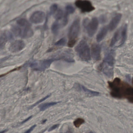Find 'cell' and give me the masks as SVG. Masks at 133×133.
I'll use <instances>...</instances> for the list:
<instances>
[{"label": "cell", "instance_id": "obj_11", "mask_svg": "<svg viewBox=\"0 0 133 133\" xmlns=\"http://www.w3.org/2000/svg\"><path fill=\"white\" fill-rule=\"evenodd\" d=\"M24 42L22 40H16L12 43L10 47V50L13 52H18L25 47Z\"/></svg>", "mask_w": 133, "mask_h": 133}, {"label": "cell", "instance_id": "obj_15", "mask_svg": "<svg viewBox=\"0 0 133 133\" xmlns=\"http://www.w3.org/2000/svg\"><path fill=\"white\" fill-rule=\"evenodd\" d=\"M108 30V26H105L102 28L98 33L96 36V40L97 42H100L104 39L107 34Z\"/></svg>", "mask_w": 133, "mask_h": 133}, {"label": "cell", "instance_id": "obj_24", "mask_svg": "<svg viewBox=\"0 0 133 133\" xmlns=\"http://www.w3.org/2000/svg\"><path fill=\"white\" fill-rule=\"evenodd\" d=\"M65 9H66V13L68 14L73 13L75 11V9L74 7L71 5H67L66 6Z\"/></svg>", "mask_w": 133, "mask_h": 133}, {"label": "cell", "instance_id": "obj_22", "mask_svg": "<svg viewBox=\"0 0 133 133\" xmlns=\"http://www.w3.org/2000/svg\"><path fill=\"white\" fill-rule=\"evenodd\" d=\"M55 16H54V18L56 19L57 21H59L62 19L63 16V12L62 10H61L60 9H57V10L55 12Z\"/></svg>", "mask_w": 133, "mask_h": 133}, {"label": "cell", "instance_id": "obj_34", "mask_svg": "<svg viewBox=\"0 0 133 133\" xmlns=\"http://www.w3.org/2000/svg\"><path fill=\"white\" fill-rule=\"evenodd\" d=\"M46 121H47V120H43V122H42V123H45V122Z\"/></svg>", "mask_w": 133, "mask_h": 133}, {"label": "cell", "instance_id": "obj_10", "mask_svg": "<svg viewBox=\"0 0 133 133\" xmlns=\"http://www.w3.org/2000/svg\"><path fill=\"white\" fill-rule=\"evenodd\" d=\"M101 48L100 45L93 44L91 46V54L93 59L95 61L101 59Z\"/></svg>", "mask_w": 133, "mask_h": 133}, {"label": "cell", "instance_id": "obj_5", "mask_svg": "<svg viewBox=\"0 0 133 133\" xmlns=\"http://www.w3.org/2000/svg\"><path fill=\"white\" fill-rule=\"evenodd\" d=\"M18 26H14L12 29L13 32L16 36L23 38H28L33 35V31L31 27H20Z\"/></svg>", "mask_w": 133, "mask_h": 133}, {"label": "cell", "instance_id": "obj_9", "mask_svg": "<svg viewBox=\"0 0 133 133\" xmlns=\"http://www.w3.org/2000/svg\"><path fill=\"white\" fill-rule=\"evenodd\" d=\"M45 17V13L42 11H36L33 13L30 18V22L35 24H40L43 22Z\"/></svg>", "mask_w": 133, "mask_h": 133}, {"label": "cell", "instance_id": "obj_3", "mask_svg": "<svg viewBox=\"0 0 133 133\" xmlns=\"http://www.w3.org/2000/svg\"><path fill=\"white\" fill-rule=\"evenodd\" d=\"M75 50L82 61H90L91 59L90 49L86 40H81L76 46Z\"/></svg>", "mask_w": 133, "mask_h": 133}, {"label": "cell", "instance_id": "obj_8", "mask_svg": "<svg viewBox=\"0 0 133 133\" xmlns=\"http://www.w3.org/2000/svg\"><path fill=\"white\" fill-rule=\"evenodd\" d=\"M99 69L108 78H111L114 75V66L103 61L99 66Z\"/></svg>", "mask_w": 133, "mask_h": 133}, {"label": "cell", "instance_id": "obj_4", "mask_svg": "<svg viewBox=\"0 0 133 133\" xmlns=\"http://www.w3.org/2000/svg\"><path fill=\"white\" fill-rule=\"evenodd\" d=\"M99 22L96 17L93 18L90 21L86 18L84 20L83 26L86 30L88 35L90 37H92L97 31Z\"/></svg>", "mask_w": 133, "mask_h": 133}, {"label": "cell", "instance_id": "obj_2", "mask_svg": "<svg viewBox=\"0 0 133 133\" xmlns=\"http://www.w3.org/2000/svg\"><path fill=\"white\" fill-rule=\"evenodd\" d=\"M80 20L77 18L73 21L69 30V40L67 43L69 47L72 48L76 44L80 33Z\"/></svg>", "mask_w": 133, "mask_h": 133}, {"label": "cell", "instance_id": "obj_26", "mask_svg": "<svg viewBox=\"0 0 133 133\" xmlns=\"http://www.w3.org/2000/svg\"><path fill=\"white\" fill-rule=\"evenodd\" d=\"M58 9V6L57 4H53L51 6L50 8V14H53Z\"/></svg>", "mask_w": 133, "mask_h": 133}, {"label": "cell", "instance_id": "obj_23", "mask_svg": "<svg viewBox=\"0 0 133 133\" xmlns=\"http://www.w3.org/2000/svg\"><path fill=\"white\" fill-rule=\"evenodd\" d=\"M85 123V120L81 118H78L73 122V124L75 127L79 128L81 125Z\"/></svg>", "mask_w": 133, "mask_h": 133}, {"label": "cell", "instance_id": "obj_19", "mask_svg": "<svg viewBox=\"0 0 133 133\" xmlns=\"http://www.w3.org/2000/svg\"><path fill=\"white\" fill-rule=\"evenodd\" d=\"M60 102H51L49 103H45V104H41L39 106V107L41 111H44L48 108L50 107L51 106H55Z\"/></svg>", "mask_w": 133, "mask_h": 133}, {"label": "cell", "instance_id": "obj_27", "mask_svg": "<svg viewBox=\"0 0 133 133\" xmlns=\"http://www.w3.org/2000/svg\"><path fill=\"white\" fill-rule=\"evenodd\" d=\"M69 14L65 12V14L63 16V26H66L68 23V15Z\"/></svg>", "mask_w": 133, "mask_h": 133}, {"label": "cell", "instance_id": "obj_12", "mask_svg": "<svg viewBox=\"0 0 133 133\" xmlns=\"http://www.w3.org/2000/svg\"><path fill=\"white\" fill-rule=\"evenodd\" d=\"M74 87L75 89L79 91L84 92L86 93L87 94L90 95L91 96H98L100 95V93L97 91L91 90L87 88H86L84 86L80 84L79 83H75L74 85Z\"/></svg>", "mask_w": 133, "mask_h": 133}, {"label": "cell", "instance_id": "obj_14", "mask_svg": "<svg viewBox=\"0 0 133 133\" xmlns=\"http://www.w3.org/2000/svg\"><path fill=\"white\" fill-rule=\"evenodd\" d=\"M103 61L109 65L114 66L115 62V54L114 52L112 51H111L106 53L105 56Z\"/></svg>", "mask_w": 133, "mask_h": 133}, {"label": "cell", "instance_id": "obj_32", "mask_svg": "<svg viewBox=\"0 0 133 133\" xmlns=\"http://www.w3.org/2000/svg\"><path fill=\"white\" fill-rule=\"evenodd\" d=\"M126 79L128 80V81L130 82V81H132L131 77H130V75H126Z\"/></svg>", "mask_w": 133, "mask_h": 133}, {"label": "cell", "instance_id": "obj_21", "mask_svg": "<svg viewBox=\"0 0 133 133\" xmlns=\"http://www.w3.org/2000/svg\"><path fill=\"white\" fill-rule=\"evenodd\" d=\"M60 29V24L58 21L56 20L52 25L51 27L52 32L54 34H57L58 33Z\"/></svg>", "mask_w": 133, "mask_h": 133}, {"label": "cell", "instance_id": "obj_18", "mask_svg": "<svg viewBox=\"0 0 133 133\" xmlns=\"http://www.w3.org/2000/svg\"><path fill=\"white\" fill-rule=\"evenodd\" d=\"M120 29L118 30L114 34V36L111 39L110 44V46L111 47H114L117 42L120 40Z\"/></svg>", "mask_w": 133, "mask_h": 133}, {"label": "cell", "instance_id": "obj_13", "mask_svg": "<svg viewBox=\"0 0 133 133\" xmlns=\"http://www.w3.org/2000/svg\"><path fill=\"white\" fill-rule=\"evenodd\" d=\"M122 14L121 13H118L113 17L110 23L109 24L108 27L110 31L114 30L118 26L121 19Z\"/></svg>", "mask_w": 133, "mask_h": 133}, {"label": "cell", "instance_id": "obj_1", "mask_svg": "<svg viewBox=\"0 0 133 133\" xmlns=\"http://www.w3.org/2000/svg\"><path fill=\"white\" fill-rule=\"evenodd\" d=\"M108 83L111 96L119 99L125 98L133 103V88L130 85L119 78H116L112 82Z\"/></svg>", "mask_w": 133, "mask_h": 133}, {"label": "cell", "instance_id": "obj_33", "mask_svg": "<svg viewBox=\"0 0 133 133\" xmlns=\"http://www.w3.org/2000/svg\"><path fill=\"white\" fill-rule=\"evenodd\" d=\"M32 117V116H30V117H29V118H27L24 121H23V122H22V123H26V122L27 121H29V120Z\"/></svg>", "mask_w": 133, "mask_h": 133}, {"label": "cell", "instance_id": "obj_6", "mask_svg": "<svg viewBox=\"0 0 133 133\" xmlns=\"http://www.w3.org/2000/svg\"><path fill=\"white\" fill-rule=\"evenodd\" d=\"M75 5L83 13L91 12L95 9L91 2L88 0H77L75 2Z\"/></svg>", "mask_w": 133, "mask_h": 133}, {"label": "cell", "instance_id": "obj_20", "mask_svg": "<svg viewBox=\"0 0 133 133\" xmlns=\"http://www.w3.org/2000/svg\"><path fill=\"white\" fill-rule=\"evenodd\" d=\"M17 24L20 27H31L30 23L25 18H20L17 21Z\"/></svg>", "mask_w": 133, "mask_h": 133}, {"label": "cell", "instance_id": "obj_7", "mask_svg": "<svg viewBox=\"0 0 133 133\" xmlns=\"http://www.w3.org/2000/svg\"><path fill=\"white\" fill-rule=\"evenodd\" d=\"M60 60L59 59L54 58L51 59H47L41 61L39 63H32L30 65V66L33 68L34 69L39 71H44L49 68L51 64L54 61Z\"/></svg>", "mask_w": 133, "mask_h": 133}, {"label": "cell", "instance_id": "obj_29", "mask_svg": "<svg viewBox=\"0 0 133 133\" xmlns=\"http://www.w3.org/2000/svg\"><path fill=\"white\" fill-rule=\"evenodd\" d=\"M100 20L101 23H104L106 21V17L104 15H102L100 17Z\"/></svg>", "mask_w": 133, "mask_h": 133}, {"label": "cell", "instance_id": "obj_17", "mask_svg": "<svg viewBox=\"0 0 133 133\" xmlns=\"http://www.w3.org/2000/svg\"><path fill=\"white\" fill-rule=\"evenodd\" d=\"M11 37V36L10 34L7 32H4L1 34L0 37V47L4 46Z\"/></svg>", "mask_w": 133, "mask_h": 133}, {"label": "cell", "instance_id": "obj_35", "mask_svg": "<svg viewBox=\"0 0 133 133\" xmlns=\"http://www.w3.org/2000/svg\"><path fill=\"white\" fill-rule=\"evenodd\" d=\"M6 130L4 131L0 132V133H4V132H6Z\"/></svg>", "mask_w": 133, "mask_h": 133}, {"label": "cell", "instance_id": "obj_25", "mask_svg": "<svg viewBox=\"0 0 133 133\" xmlns=\"http://www.w3.org/2000/svg\"><path fill=\"white\" fill-rule=\"evenodd\" d=\"M66 38H63L57 41L55 43V45L57 46H63L66 44Z\"/></svg>", "mask_w": 133, "mask_h": 133}, {"label": "cell", "instance_id": "obj_31", "mask_svg": "<svg viewBox=\"0 0 133 133\" xmlns=\"http://www.w3.org/2000/svg\"><path fill=\"white\" fill-rule=\"evenodd\" d=\"M36 126V125H34L32 126V127H31L30 128V129H29L28 130H27V131H26L25 132L27 133H30V132H31L35 128Z\"/></svg>", "mask_w": 133, "mask_h": 133}, {"label": "cell", "instance_id": "obj_30", "mask_svg": "<svg viewBox=\"0 0 133 133\" xmlns=\"http://www.w3.org/2000/svg\"><path fill=\"white\" fill-rule=\"evenodd\" d=\"M59 126V124H55V125H53V126H52L49 129L48 131H52V130L55 129L56 128H57Z\"/></svg>", "mask_w": 133, "mask_h": 133}, {"label": "cell", "instance_id": "obj_28", "mask_svg": "<svg viewBox=\"0 0 133 133\" xmlns=\"http://www.w3.org/2000/svg\"><path fill=\"white\" fill-rule=\"evenodd\" d=\"M51 94H49V95H47L45 97H44V98H43L42 99H41V100H40L39 101H38V102L36 103L35 104H34L32 106H31V108L33 107L34 106H35L36 105H38L39 104L41 103V102H43V101H45V100H46V99H47L48 98H49L50 96H51Z\"/></svg>", "mask_w": 133, "mask_h": 133}, {"label": "cell", "instance_id": "obj_16", "mask_svg": "<svg viewBox=\"0 0 133 133\" xmlns=\"http://www.w3.org/2000/svg\"><path fill=\"white\" fill-rule=\"evenodd\" d=\"M127 25L125 24L123 27L121 32V40L118 47H121L125 43L127 38Z\"/></svg>", "mask_w": 133, "mask_h": 133}]
</instances>
